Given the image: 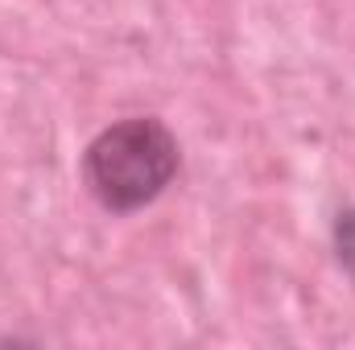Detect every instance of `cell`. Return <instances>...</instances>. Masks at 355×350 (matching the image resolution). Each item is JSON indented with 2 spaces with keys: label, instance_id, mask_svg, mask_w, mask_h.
<instances>
[{
  "label": "cell",
  "instance_id": "6da1fadb",
  "mask_svg": "<svg viewBox=\"0 0 355 350\" xmlns=\"http://www.w3.org/2000/svg\"><path fill=\"white\" fill-rule=\"evenodd\" d=\"M83 174H87V190L103 210L132 214L153 198H162V190L174 181L178 140L153 116L120 120L87 145Z\"/></svg>",
  "mask_w": 355,
  "mask_h": 350
},
{
  "label": "cell",
  "instance_id": "7a4b0ae2",
  "mask_svg": "<svg viewBox=\"0 0 355 350\" xmlns=\"http://www.w3.org/2000/svg\"><path fill=\"white\" fill-rule=\"evenodd\" d=\"M335 248H339V264L355 272V210H343L335 223Z\"/></svg>",
  "mask_w": 355,
  "mask_h": 350
}]
</instances>
